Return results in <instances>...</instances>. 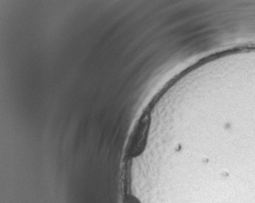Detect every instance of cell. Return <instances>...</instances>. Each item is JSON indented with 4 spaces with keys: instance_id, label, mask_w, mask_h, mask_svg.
<instances>
[{
    "instance_id": "obj_1",
    "label": "cell",
    "mask_w": 255,
    "mask_h": 203,
    "mask_svg": "<svg viewBox=\"0 0 255 203\" xmlns=\"http://www.w3.org/2000/svg\"><path fill=\"white\" fill-rule=\"evenodd\" d=\"M149 115L144 114L136 125L131 142L128 145V153L130 157H136L143 152L146 144L147 135L149 126Z\"/></svg>"
}]
</instances>
